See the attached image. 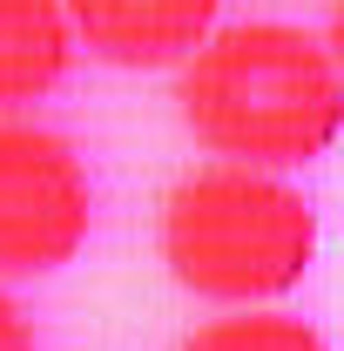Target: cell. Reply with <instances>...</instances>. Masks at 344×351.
I'll return each instance as SVG.
<instances>
[{"mask_svg": "<svg viewBox=\"0 0 344 351\" xmlns=\"http://www.w3.org/2000/svg\"><path fill=\"white\" fill-rule=\"evenodd\" d=\"M175 115L223 162L304 169L344 129V68L297 21H236L175 68Z\"/></svg>", "mask_w": 344, "mask_h": 351, "instance_id": "1", "label": "cell"}, {"mask_svg": "<svg viewBox=\"0 0 344 351\" xmlns=\"http://www.w3.org/2000/svg\"><path fill=\"white\" fill-rule=\"evenodd\" d=\"M156 243L189 298L257 311L297 291L304 270L317 263V210L270 169L210 162L169 182Z\"/></svg>", "mask_w": 344, "mask_h": 351, "instance_id": "2", "label": "cell"}, {"mask_svg": "<svg viewBox=\"0 0 344 351\" xmlns=\"http://www.w3.org/2000/svg\"><path fill=\"white\" fill-rule=\"evenodd\" d=\"M88 223L95 189L68 135L0 115V277H47L75 263Z\"/></svg>", "mask_w": 344, "mask_h": 351, "instance_id": "3", "label": "cell"}, {"mask_svg": "<svg viewBox=\"0 0 344 351\" xmlns=\"http://www.w3.org/2000/svg\"><path fill=\"white\" fill-rule=\"evenodd\" d=\"M75 34L108 68H189L223 34V0H68Z\"/></svg>", "mask_w": 344, "mask_h": 351, "instance_id": "4", "label": "cell"}, {"mask_svg": "<svg viewBox=\"0 0 344 351\" xmlns=\"http://www.w3.org/2000/svg\"><path fill=\"white\" fill-rule=\"evenodd\" d=\"M75 14L68 0H0V115L61 88L75 61Z\"/></svg>", "mask_w": 344, "mask_h": 351, "instance_id": "5", "label": "cell"}, {"mask_svg": "<svg viewBox=\"0 0 344 351\" xmlns=\"http://www.w3.org/2000/svg\"><path fill=\"white\" fill-rule=\"evenodd\" d=\"M175 351H331V345H324L304 317L257 304V311H223L210 324H196Z\"/></svg>", "mask_w": 344, "mask_h": 351, "instance_id": "6", "label": "cell"}, {"mask_svg": "<svg viewBox=\"0 0 344 351\" xmlns=\"http://www.w3.org/2000/svg\"><path fill=\"white\" fill-rule=\"evenodd\" d=\"M0 351H41V345H34V331H27V311L14 304L7 291H0Z\"/></svg>", "mask_w": 344, "mask_h": 351, "instance_id": "7", "label": "cell"}, {"mask_svg": "<svg viewBox=\"0 0 344 351\" xmlns=\"http://www.w3.org/2000/svg\"><path fill=\"white\" fill-rule=\"evenodd\" d=\"M324 41H331V54H338V68H344V0L331 7V27H324Z\"/></svg>", "mask_w": 344, "mask_h": 351, "instance_id": "8", "label": "cell"}]
</instances>
